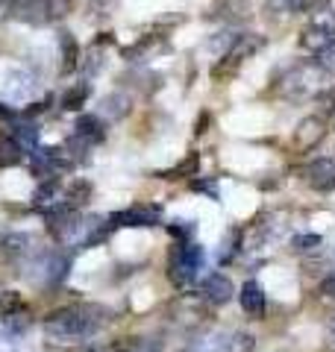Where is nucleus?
<instances>
[{
  "instance_id": "obj_1",
  "label": "nucleus",
  "mask_w": 335,
  "mask_h": 352,
  "mask_svg": "<svg viewBox=\"0 0 335 352\" xmlns=\"http://www.w3.org/2000/svg\"><path fill=\"white\" fill-rule=\"evenodd\" d=\"M109 311L103 305H65L59 311H50L44 317V335L56 344H80V340L94 338L100 329H103Z\"/></svg>"
},
{
  "instance_id": "obj_2",
  "label": "nucleus",
  "mask_w": 335,
  "mask_h": 352,
  "mask_svg": "<svg viewBox=\"0 0 335 352\" xmlns=\"http://www.w3.org/2000/svg\"><path fill=\"white\" fill-rule=\"evenodd\" d=\"M71 0H15L12 18L21 24H32V27H48L62 21L71 12Z\"/></svg>"
},
{
  "instance_id": "obj_3",
  "label": "nucleus",
  "mask_w": 335,
  "mask_h": 352,
  "mask_svg": "<svg viewBox=\"0 0 335 352\" xmlns=\"http://www.w3.org/2000/svg\"><path fill=\"white\" fill-rule=\"evenodd\" d=\"M203 264H206V250L194 244V241H185L171 256V282L180 285V288L194 282L200 276V270H203Z\"/></svg>"
},
{
  "instance_id": "obj_4",
  "label": "nucleus",
  "mask_w": 335,
  "mask_h": 352,
  "mask_svg": "<svg viewBox=\"0 0 335 352\" xmlns=\"http://www.w3.org/2000/svg\"><path fill=\"white\" fill-rule=\"evenodd\" d=\"M323 76H327V71H323L318 62L294 65V68L283 76V82H279V91L288 94V97L315 94V91H321V80H323Z\"/></svg>"
},
{
  "instance_id": "obj_5",
  "label": "nucleus",
  "mask_w": 335,
  "mask_h": 352,
  "mask_svg": "<svg viewBox=\"0 0 335 352\" xmlns=\"http://www.w3.org/2000/svg\"><path fill=\"white\" fill-rule=\"evenodd\" d=\"M262 47H265V38L259 36V32H241V36H236L230 47L221 53V65H215V71H212V74H215V80L221 74L230 76L244 59H250L253 53H259Z\"/></svg>"
},
{
  "instance_id": "obj_6",
  "label": "nucleus",
  "mask_w": 335,
  "mask_h": 352,
  "mask_svg": "<svg viewBox=\"0 0 335 352\" xmlns=\"http://www.w3.org/2000/svg\"><path fill=\"white\" fill-rule=\"evenodd\" d=\"M332 44H335V9H323V12H318L309 21V27L303 30L300 47L318 56V53L332 47Z\"/></svg>"
},
{
  "instance_id": "obj_7",
  "label": "nucleus",
  "mask_w": 335,
  "mask_h": 352,
  "mask_svg": "<svg viewBox=\"0 0 335 352\" xmlns=\"http://www.w3.org/2000/svg\"><path fill=\"white\" fill-rule=\"evenodd\" d=\"M39 91V76L27 71V68H12L6 74V82H3V100L6 106L12 109V103H27L32 100Z\"/></svg>"
},
{
  "instance_id": "obj_8",
  "label": "nucleus",
  "mask_w": 335,
  "mask_h": 352,
  "mask_svg": "<svg viewBox=\"0 0 335 352\" xmlns=\"http://www.w3.org/2000/svg\"><path fill=\"white\" fill-rule=\"evenodd\" d=\"M162 220V208L159 206H132L124 212H115L106 223L109 229H141V226H156Z\"/></svg>"
},
{
  "instance_id": "obj_9",
  "label": "nucleus",
  "mask_w": 335,
  "mask_h": 352,
  "mask_svg": "<svg viewBox=\"0 0 335 352\" xmlns=\"http://www.w3.org/2000/svg\"><path fill=\"white\" fill-rule=\"evenodd\" d=\"M303 179L315 191H332L335 188V159L323 156V159L309 162L303 168Z\"/></svg>"
},
{
  "instance_id": "obj_10",
  "label": "nucleus",
  "mask_w": 335,
  "mask_h": 352,
  "mask_svg": "<svg viewBox=\"0 0 335 352\" xmlns=\"http://www.w3.org/2000/svg\"><path fill=\"white\" fill-rule=\"evenodd\" d=\"M200 296H203L209 305H227L232 296H236V288H232L230 276H223V273H212V276H206L203 285H200Z\"/></svg>"
},
{
  "instance_id": "obj_11",
  "label": "nucleus",
  "mask_w": 335,
  "mask_h": 352,
  "mask_svg": "<svg viewBox=\"0 0 335 352\" xmlns=\"http://www.w3.org/2000/svg\"><path fill=\"white\" fill-rule=\"evenodd\" d=\"M323 132H327V120L312 115V118H303L300 120V126L294 129V147L297 150H312L318 147V141L323 138Z\"/></svg>"
},
{
  "instance_id": "obj_12",
  "label": "nucleus",
  "mask_w": 335,
  "mask_h": 352,
  "mask_svg": "<svg viewBox=\"0 0 335 352\" xmlns=\"http://www.w3.org/2000/svg\"><path fill=\"white\" fill-rule=\"evenodd\" d=\"M115 38L106 36V38H97L92 47H85L80 50V62H77V68H80L83 74V80H92V76L100 74V68H103V59H106V53H103V44H112Z\"/></svg>"
},
{
  "instance_id": "obj_13",
  "label": "nucleus",
  "mask_w": 335,
  "mask_h": 352,
  "mask_svg": "<svg viewBox=\"0 0 335 352\" xmlns=\"http://www.w3.org/2000/svg\"><path fill=\"white\" fill-rule=\"evenodd\" d=\"M238 300H241V308H244V314H247L250 320H262L265 317V291H262L259 282H253V279L244 282Z\"/></svg>"
},
{
  "instance_id": "obj_14",
  "label": "nucleus",
  "mask_w": 335,
  "mask_h": 352,
  "mask_svg": "<svg viewBox=\"0 0 335 352\" xmlns=\"http://www.w3.org/2000/svg\"><path fill=\"white\" fill-rule=\"evenodd\" d=\"M162 340L159 338H118L115 344L103 346L100 352H162Z\"/></svg>"
},
{
  "instance_id": "obj_15",
  "label": "nucleus",
  "mask_w": 335,
  "mask_h": 352,
  "mask_svg": "<svg viewBox=\"0 0 335 352\" xmlns=\"http://www.w3.org/2000/svg\"><path fill=\"white\" fill-rule=\"evenodd\" d=\"M323 0H265L267 12L274 15H306L321 9Z\"/></svg>"
},
{
  "instance_id": "obj_16",
  "label": "nucleus",
  "mask_w": 335,
  "mask_h": 352,
  "mask_svg": "<svg viewBox=\"0 0 335 352\" xmlns=\"http://www.w3.org/2000/svg\"><path fill=\"white\" fill-rule=\"evenodd\" d=\"M159 47H165V36H153L150 32V36H141L132 47L124 50V59L127 62H144V59H150Z\"/></svg>"
},
{
  "instance_id": "obj_17",
  "label": "nucleus",
  "mask_w": 335,
  "mask_h": 352,
  "mask_svg": "<svg viewBox=\"0 0 335 352\" xmlns=\"http://www.w3.org/2000/svg\"><path fill=\"white\" fill-rule=\"evenodd\" d=\"M24 159V147L18 144L12 129H0V168H12Z\"/></svg>"
},
{
  "instance_id": "obj_18",
  "label": "nucleus",
  "mask_w": 335,
  "mask_h": 352,
  "mask_svg": "<svg viewBox=\"0 0 335 352\" xmlns=\"http://www.w3.org/2000/svg\"><path fill=\"white\" fill-rule=\"evenodd\" d=\"M59 44H62V71L68 74L77 68V62H80V47H77L71 32H59Z\"/></svg>"
},
{
  "instance_id": "obj_19",
  "label": "nucleus",
  "mask_w": 335,
  "mask_h": 352,
  "mask_svg": "<svg viewBox=\"0 0 335 352\" xmlns=\"http://www.w3.org/2000/svg\"><path fill=\"white\" fill-rule=\"evenodd\" d=\"M88 91H92V85L88 82H77L74 88L62 94V109H68V112H77V109H83V103L88 100Z\"/></svg>"
},
{
  "instance_id": "obj_20",
  "label": "nucleus",
  "mask_w": 335,
  "mask_h": 352,
  "mask_svg": "<svg viewBox=\"0 0 335 352\" xmlns=\"http://www.w3.org/2000/svg\"><path fill=\"white\" fill-rule=\"evenodd\" d=\"M197 168H200V156H188L183 164H176L171 170H159L156 176L159 179H180V176H197Z\"/></svg>"
},
{
  "instance_id": "obj_21",
  "label": "nucleus",
  "mask_w": 335,
  "mask_h": 352,
  "mask_svg": "<svg viewBox=\"0 0 335 352\" xmlns=\"http://www.w3.org/2000/svg\"><path fill=\"white\" fill-rule=\"evenodd\" d=\"M18 311H24V300H21V294L0 291V317H9V314H18Z\"/></svg>"
},
{
  "instance_id": "obj_22",
  "label": "nucleus",
  "mask_w": 335,
  "mask_h": 352,
  "mask_svg": "<svg viewBox=\"0 0 335 352\" xmlns=\"http://www.w3.org/2000/svg\"><path fill=\"white\" fill-rule=\"evenodd\" d=\"M103 112H109L112 118H121L127 112V97H121V94H112L103 100Z\"/></svg>"
},
{
  "instance_id": "obj_23",
  "label": "nucleus",
  "mask_w": 335,
  "mask_h": 352,
  "mask_svg": "<svg viewBox=\"0 0 335 352\" xmlns=\"http://www.w3.org/2000/svg\"><path fill=\"white\" fill-rule=\"evenodd\" d=\"M168 229H171V235H174L176 241H183V244L194 235V223H192V220H174V223L168 226Z\"/></svg>"
},
{
  "instance_id": "obj_24",
  "label": "nucleus",
  "mask_w": 335,
  "mask_h": 352,
  "mask_svg": "<svg viewBox=\"0 0 335 352\" xmlns=\"http://www.w3.org/2000/svg\"><path fill=\"white\" fill-rule=\"evenodd\" d=\"M223 15H232V18L250 15V0H223Z\"/></svg>"
},
{
  "instance_id": "obj_25",
  "label": "nucleus",
  "mask_w": 335,
  "mask_h": 352,
  "mask_svg": "<svg viewBox=\"0 0 335 352\" xmlns=\"http://www.w3.org/2000/svg\"><path fill=\"white\" fill-rule=\"evenodd\" d=\"M292 244H294V250H297V252H309V250L321 247V244H323V238H321V235H297V238L292 241Z\"/></svg>"
},
{
  "instance_id": "obj_26",
  "label": "nucleus",
  "mask_w": 335,
  "mask_h": 352,
  "mask_svg": "<svg viewBox=\"0 0 335 352\" xmlns=\"http://www.w3.org/2000/svg\"><path fill=\"white\" fill-rule=\"evenodd\" d=\"M318 65L327 74H335V44H332V47H327L323 53H318Z\"/></svg>"
},
{
  "instance_id": "obj_27",
  "label": "nucleus",
  "mask_w": 335,
  "mask_h": 352,
  "mask_svg": "<svg viewBox=\"0 0 335 352\" xmlns=\"http://www.w3.org/2000/svg\"><path fill=\"white\" fill-rule=\"evenodd\" d=\"M192 188H194V191H203V194H209V197H212V200H218L215 182H206V179H192Z\"/></svg>"
},
{
  "instance_id": "obj_28",
  "label": "nucleus",
  "mask_w": 335,
  "mask_h": 352,
  "mask_svg": "<svg viewBox=\"0 0 335 352\" xmlns=\"http://www.w3.org/2000/svg\"><path fill=\"white\" fill-rule=\"evenodd\" d=\"M12 9H15V0H0V21L12 18Z\"/></svg>"
},
{
  "instance_id": "obj_29",
  "label": "nucleus",
  "mask_w": 335,
  "mask_h": 352,
  "mask_svg": "<svg viewBox=\"0 0 335 352\" xmlns=\"http://www.w3.org/2000/svg\"><path fill=\"white\" fill-rule=\"evenodd\" d=\"M321 291L327 294V296H335V273H329L327 279H323V285H321Z\"/></svg>"
},
{
  "instance_id": "obj_30",
  "label": "nucleus",
  "mask_w": 335,
  "mask_h": 352,
  "mask_svg": "<svg viewBox=\"0 0 335 352\" xmlns=\"http://www.w3.org/2000/svg\"><path fill=\"white\" fill-rule=\"evenodd\" d=\"M0 118H12V109H9L6 103H0Z\"/></svg>"
},
{
  "instance_id": "obj_31",
  "label": "nucleus",
  "mask_w": 335,
  "mask_h": 352,
  "mask_svg": "<svg viewBox=\"0 0 335 352\" xmlns=\"http://www.w3.org/2000/svg\"><path fill=\"white\" fill-rule=\"evenodd\" d=\"M329 338H332V344H335V323H332V332H329Z\"/></svg>"
}]
</instances>
